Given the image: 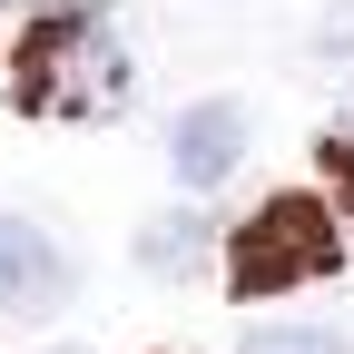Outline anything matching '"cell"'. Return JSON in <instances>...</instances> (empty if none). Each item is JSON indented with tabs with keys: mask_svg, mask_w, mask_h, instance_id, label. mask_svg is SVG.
<instances>
[{
	"mask_svg": "<svg viewBox=\"0 0 354 354\" xmlns=\"http://www.w3.org/2000/svg\"><path fill=\"white\" fill-rule=\"evenodd\" d=\"M20 109H50V118H99L128 99V59H118V39L99 10H59V20H39L20 39Z\"/></svg>",
	"mask_w": 354,
	"mask_h": 354,
	"instance_id": "obj_1",
	"label": "cell"
},
{
	"mask_svg": "<svg viewBox=\"0 0 354 354\" xmlns=\"http://www.w3.org/2000/svg\"><path fill=\"white\" fill-rule=\"evenodd\" d=\"M335 256H344V227H335L325 197H266L246 227L227 236V286L246 305H266V295H286V286L335 276Z\"/></svg>",
	"mask_w": 354,
	"mask_h": 354,
	"instance_id": "obj_2",
	"label": "cell"
},
{
	"mask_svg": "<svg viewBox=\"0 0 354 354\" xmlns=\"http://www.w3.org/2000/svg\"><path fill=\"white\" fill-rule=\"evenodd\" d=\"M69 305V256L50 246V227L0 207V315H59Z\"/></svg>",
	"mask_w": 354,
	"mask_h": 354,
	"instance_id": "obj_3",
	"label": "cell"
},
{
	"mask_svg": "<svg viewBox=\"0 0 354 354\" xmlns=\"http://www.w3.org/2000/svg\"><path fill=\"white\" fill-rule=\"evenodd\" d=\"M246 158V109L236 99H197V109H177L167 128V167H177V187H216V177H236Z\"/></svg>",
	"mask_w": 354,
	"mask_h": 354,
	"instance_id": "obj_4",
	"label": "cell"
},
{
	"mask_svg": "<svg viewBox=\"0 0 354 354\" xmlns=\"http://www.w3.org/2000/svg\"><path fill=\"white\" fill-rule=\"evenodd\" d=\"M138 256L158 266V276H177V266H197V256H207V227H197V216H158V227L138 236Z\"/></svg>",
	"mask_w": 354,
	"mask_h": 354,
	"instance_id": "obj_5",
	"label": "cell"
},
{
	"mask_svg": "<svg viewBox=\"0 0 354 354\" xmlns=\"http://www.w3.org/2000/svg\"><path fill=\"white\" fill-rule=\"evenodd\" d=\"M236 354H344V335H325V325H256Z\"/></svg>",
	"mask_w": 354,
	"mask_h": 354,
	"instance_id": "obj_6",
	"label": "cell"
},
{
	"mask_svg": "<svg viewBox=\"0 0 354 354\" xmlns=\"http://www.w3.org/2000/svg\"><path fill=\"white\" fill-rule=\"evenodd\" d=\"M325 177H335V197H344V216H354V128L325 138Z\"/></svg>",
	"mask_w": 354,
	"mask_h": 354,
	"instance_id": "obj_7",
	"label": "cell"
},
{
	"mask_svg": "<svg viewBox=\"0 0 354 354\" xmlns=\"http://www.w3.org/2000/svg\"><path fill=\"white\" fill-rule=\"evenodd\" d=\"M315 39H325V50H335V59L354 50V0H325V20H315Z\"/></svg>",
	"mask_w": 354,
	"mask_h": 354,
	"instance_id": "obj_8",
	"label": "cell"
}]
</instances>
